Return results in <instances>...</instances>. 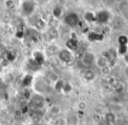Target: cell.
Returning a JSON list of instances; mask_svg holds the SVG:
<instances>
[{"label":"cell","mask_w":128,"mask_h":125,"mask_svg":"<svg viewBox=\"0 0 128 125\" xmlns=\"http://www.w3.org/2000/svg\"><path fill=\"white\" fill-rule=\"evenodd\" d=\"M79 17L76 12H70L64 17V23L70 27H74L79 24Z\"/></svg>","instance_id":"cell-1"},{"label":"cell","mask_w":128,"mask_h":125,"mask_svg":"<svg viewBox=\"0 0 128 125\" xmlns=\"http://www.w3.org/2000/svg\"><path fill=\"white\" fill-rule=\"evenodd\" d=\"M96 59V57L94 53L88 51L84 53L82 59H81V61H82V63L84 64V66H85V67H90V66H92L93 64L95 63Z\"/></svg>","instance_id":"cell-2"},{"label":"cell","mask_w":128,"mask_h":125,"mask_svg":"<svg viewBox=\"0 0 128 125\" xmlns=\"http://www.w3.org/2000/svg\"><path fill=\"white\" fill-rule=\"evenodd\" d=\"M59 59L60 60V61L63 63L70 65L74 61L73 55H72L71 52L68 49H63L59 53Z\"/></svg>","instance_id":"cell-3"},{"label":"cell","mask_w":128,"mask_h":125,"mask_svg":"<svg viewBox=\"0 0 128 125\" xmlns=\"http://www.w3.org/2000/svg\"><path fill=\"white\" fill-rule=\"evenodd\" d=\"M21 10L23 14H25L26 16H30L31 14H32V12L35 10V4L30 0H26V1L22 3Z\"/></svg>","instance_id":"cell-4"},{"label":"cell","mask_w":128,"mask_h":125,"mask_svg":"<svg viewBox=\"0 0 128 125\" xmlns=\"http://www.w3.org/2000/svg\"><path fill=\"white\" fill-rule=\"evenodd\" d=\"M118 53L120 54L126 55V53H128L127 51V45H128V37L126 35H120L118 37Z\"/></svg>","instance_id":"cell-5"},{"label":"cell","mask_w":128,"mask_h":125,"mask_svg":"<svg viewBox=\"0 0 128 125\" xmlns=\"http://www.w3.org/2000/svg\"><path fill=\"white\" fill-rule=\"evenodd\" d=\"M110 19V13L107 11H100L95 15V20L101 24H104Z\"/></svg>","instance_id":"cell-6"},{"label":"cell","mask_w":128,"mask_h":125,"mask_svg":"<svg viewBox=\"0 0 128 125\" xmlns=\"http://www.w3.org/2000/svg\"><path fill=\"white\" fill-rule=\"evenodd\" d=\"M95 64L96 66L98 67V68H103V67H106V66H109V60L107 59L106 56L104 55H101L100 57L96 59V61H95Z\"/></svg>","instance_id":"cell-7"},{"label":"cell","mask_w":128,"mask_h":125,"mask_svg":"<svg viewBox=\"0 0 128 125\" xmlns=\"http://www.w3.org/2000/svg\"><path fill=\"white\" fill-rule=\"evenodd\" d=\"M82 78L84 81H86L87 82H90V81H94L96 79V74L93 70L91 69H87L82 74Z\"/></svg>","instance_id":"cell-8"},{"label":"cell","mask_w":128,"mask_h":125,"mask_svg":"<svg viewBox=\"0 0 128 125\" xmlns=\"http://www.w3.org/2000/svg\"><path fill=\"white\" fill-rule=\"evenodd\" d=\"M103 119L105 120L108 123H110V125L114 124L117 121V116L115 113L113 112H107L104 114V116H103Z\"/></svg>","instance_id":"cell-9"},{"label":"cell","mask_w":128,"mask_h":125,"mask_svg":"<svg viewBox=\"0 0 128 125\" xmlns=\"http://www.w3.org/2000/svg\"><path fill=\"white\" fill-rule=\"evenodd\" d=\"M43 60H44V58H43V55L41 54L40 53H36L35 54H34V61L36 62L37 65L42 64Z\"/></svg>","instance_id":"cell-10"},{"label":"cell","mask_w":128,"mask_h":125,"mask_svg":"<svg viewBox=\"0 0 128 125\" xmlns=\"http://www.w3.org/2000/svg\"><path fill=\"white\" fill-rule=\"evenodd\" d=\"M72 89H73V87H72V85L70 82H64L63 88H62V91L66 92L65 94H70L72 91Z\"/></svg>","instance_id":"cell-11"},{"label":"cell","mask_w":128,"mask_h":125,"mask_svg":"<svg viewBox=\"0 0 128 125\" xmlns=\"http://www.w3.org/2000/svg\"><path fill=\"white\" fill-rule=\"evenodd\" d=\"M112 68L110 67V66H106V67L100 69V71H101V74H103L104 76H109L110 74H112Z\"/></svg>","instance_id":"cell-12"},{"label":"cell","mask_w":128,"mask_h":125,"mask_svg":"<svg viewBox=\"0 0 128 125\" xmlns=\"http://www.w3.org/2000/svg\"><path fill=\"white\" fill-rule=\"evenodd\" d=\"M48 80H49L51 82L55 83L59 80V77H58V75H57L56 74H54V72H52V73H50V74H48Z\"/></svg>","instance_id":"cell-13"},{"label":"cell","mask_w":128,"mask_h":125,"mask_svg":"<svg viewBox=\"0 0 128 125\" xmlns=\"http://www.w3.org/2000/svg\"><path fill=\"white\" fill-rule=\"evenodd\" d=\"M84 18H85L87 21H93V20H95V14H93L90 11H87V12L84 14Z\"/></svg>","instance_id":"cell-14"},{"label":"cell","mask_w":128,"mask_h":125,"mask_svg":"<svg viewBox=\"0 0 128 125\" xmlns=\"http://www.w3.org/2000/svg\"><path fill=\"white\" fill-rule=\"evenodd\" d=\"M77 107H78V109H80V110H85L88 108V104H87V102H84V101H80V102H78V104H77Z\"/></svg>","instance_id":"cell-15"},{"label":"cell","mask_w":128,"mask_h":125,"mask_svg":"<svg viewBox=\"0 0 128 125\" xmlns=\"http://www.w3.org/2000/svg\"><path fill=\"white\" fill-rule=\"evenodd\" d=\"M14 4H15L14 0H4V5H6V7L9 8V9L12 8L14 6Z\"/></svg>","instance_id":"cell-16"},{"label":"cell","mask_w":128,"mask_h":125,"mask_svg":"<svg viewBox=\"0 0 128 125\" xmlns=\"http://www.w3.org/2000/svg\"><path fill=\"white\" fill-rule=\"evenodd\" d=\"M90 35L93 36V39H91L90 41H96V40H100V39H102V36L100 35V34L96 33V32H91Z\"/></svg>","instance_id":"cell-17"},{"label":"cell","mask_w":128,"mask_h":125,"mask_svg":"<svg viewBox=\"0 0 128 125\" xmlns=\"http://www.w3.org/2000/svg\"><path fill=\"white\" fill-rule=\"evenodd\" d=\"M60 109L58 106H53L50 113H51V115H58L59 113H60Z\"/></svg>","instance_id":"cell-18"},{"label":"cell","mask_w":128,"mask_h":125,"mask_svg":"<svg viewBox=\"0 0 128 125\" xmlns=\"http://www.w3.org/2000/svg\"><path fill=\"white\" fill-rule=\"evenodd\" d=\"M102 119H103V117H102V116H100V115H98V114H95L94 116H93V120H94L95 123H96V124H98V123H99Z\"/></svg>","instance_id":"cell-19"},{"label":"cell","mask_w":128,"mask_h":125,"mask_svg":"<svg viewBox=\"0 0 128 125\" xmlns=\"http://www.w3.org/2000/svg\"><path fill=\"white\" fill-rule=\"evenodd\" d=\"M60 12H62V10L59 7H56L54 9V15L55 17H59L60 15Z\"/></svg>","instance_id":"cell-20"},{"label":"cell","mask_w":128,"mask_h":125,"mask_svg":"<svg viewBox=\"0 0 128 125\" xmlns=\"http://www.w3.org/2000/svg\"><path fill=\"white\" fill-rule=\"evenodd\" d=\"M96 125H110V123H107V122L105 121V120L102 119L101 121H100L99 123H98Z\"/></svg>","instance_id":"cell-21"},{"label":"cell","mask_w":128,"mask_h":125,"mask_svg":"<svg viewBox=\"0 0 128 125\" xmlns=\"http://www.w3.org/2000/svg\"><path fill=\"white\" fill-rule=\"evenodd\" d=\"M116 2H118V3H121V2H124V0H115Z\"/></svg>","instance_id":"cell-22"},{"label":"cell","mask_w":128,"mask_h":125,"mask_svg":"<svg viewBox=\"0 0 128 125\" xmlns=\"http://www.w3.org/2000/svg\"><path fill=\"white\" fill-rule=\"evenodd\" d=\"M126 74H127V75H128V67H126Z\"/></svg>","instance_id":"cell-23"},{"label":"cell","mask_w":128,"mask_h":125,"mask_svg":"<svg viewBox=\"0 0 128 125\" xmlns=\"http://www.w3.org/2000/svg\"><path fill=\"white\" fill-rule=\"evenodd\" d=\"M15 125H23V124H15Z\"/></svg>","instance_id":"cell-24"}]
</instances>
